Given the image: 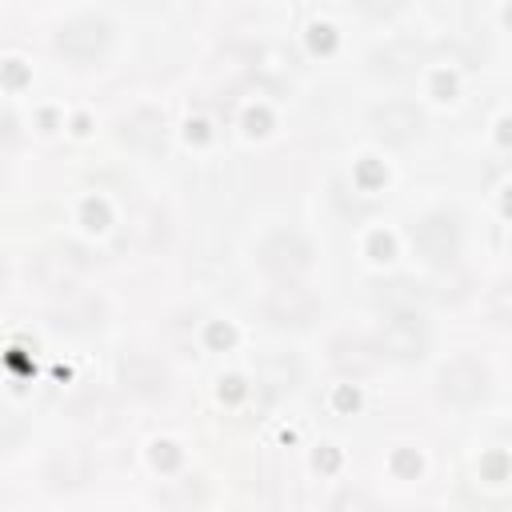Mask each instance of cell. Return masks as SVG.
Segmentation results:
<instances>
[{
	"mask_svg": "<svg viewBox=\"0 0 512 512\" xmlns=\"http://www.w3.org/2000/svg\"><path fill=\"white\" fill-rule=\"evenodd\" d=\"M112 44V24L96 12H84V16H72L56 28V52L76 60V64H88V60H100Z\"/></svg>",
	"mask_w": 512,
	"mask_h": 512,
	"instance_id": "obj_1",
	"label": "cell"
},
{
	"mask_svg": "<svg viewBox=\"0 0 512 512\" xmlns=\"http://www.w3.org/2000/svg\"><path fill=\"white\" fill-rule=\"evenodd\" d=\"M84 268H88L84 248H76V244H56V248H44V252L32 256L28 276H32L40 288H48V292H68Z\"/></svg>",
	"mask_w": 512,
	"mask_h": 512,
	"instance_id": "obj_2",
	"label": "cell"
},
{
	"mask_svg": "<svg viewBox=\"0 0 512 512\" xmlns=\"http://www.w3.org/2000/svg\"><path fill=\"white\" fill-rule=\"evenodd\" d=\"M412 244L428 264H452L460 252V220L452 212H428L412 228Z\"/></svg>",
	"mask_w": 512,
	"mask_h": 512,
	"instance_id": "obj_3",
	"label": "cell"
},
{
	"mask_svg": "<svg viewBox=\"0 0 512 512\" xmlns=\"http://www.w3.org/2000/svg\"><path fill=\"white\" fill-rule=\"evenodd\" d=\"M376 348L388 356V360H420L428 352V324L420 312H392L388 324L380 328V340Z\"/></svg>",
	"mask_w": 512,
	"mask_h": 512,
	"instance_id": "obj_4",
	"label": "cell"
},
{
	"mask_svg": "<svg viewBox=\"0 0 512 512\" xmlns=\"http://www.w3.org/2000/svg\"><path fill=\"white\" fill-rule=\"evenodd\" d=\"M488 388H492V376H488V368H484L480 360H472V356H460V360H452V364L440 368V396H444L448 404H456V408L480 404V400L488 396Z\"/></svg>",
	"mask_w": 512,
	"mask_h": 512,
	"instance_id": "obj_5",
	"label": "cell"
},
{
	"mask_svg": "<svg viewBox=\"0 0 512 512\" xmlns=\"http://www.w3.org/2000/svg\"><path fill=\"white\" fill-rule=\"evenodd\" d=\"M308 256H312L308 240L300 232H292V228H280V232L264 236L260 248H256L260 268L272 272V276H280V280H292L296 272H304L308 268Z\"/></svg>",
	"mask_w": 512,
	"mask_h": 512,
	"instance_id": "obj_6",
	"label": "cell"
},
{
	"mask_svg": "<svg viewBox=\"0 0 512 512\" xmlns=\"http://www.w3.org/2000/svg\"><path fill=\"white\" fill-rule=\"evenodd\" d=\"M368 124H372V136H380L388 144H412L424 132V112L408 100H388V104L372 108Z\"/></svg>",
	"mask_w": 512,
	"mask_h": 512,
	"instance_id": "obj_7",
	"label": "cell"
},
{
	"mask_svg": "<svg viewBox=\"0 0 512 512\" xmlns=\"http://www.w3.org/2000/svg\"><path fill=\"white\" fill-rule=\"evenodd\" d=\"M116 376H120V384H124L132 396H140V400L164 396V388H168V368H164L152 352H128V356H120Z\"/></svg>",
	"mask_w": 512,
	"mask_h": 512,
	"instance_id": "obj_8",
	"label": "cell"
},
{
	"mask_svg": "<svg viewBox=\"0 0 512 512\" xmlns=\"http://www.w3.org/2000/svg\"><path fill=\"white\" fill-rule=\"evenodd\" d=\"M264 316H268L272 324H280V328H288V324L300 328V324H308V320L316 316V296H312L308 288L284 280L280 288H272V292L264 296Z\"/></svg>",
	"mask_w": 512,
	"mask_h": 512,
	"instance_id": "obj_9",
	"label": "cell"
},
{
	"mask_svg": "<svg viewBox=\"0 0 512 512\" xmlns=\"http://www.w3.org/2000/svg\"><path fill=\"white\" fill-rule=\"evenodd\" d=\"M44 476H48L52 488H84V484L96 476V456H92V448H84V444L56 448V452L48 456Z\"/></svg>",
	"mask_w": 512,
	"mask_h": 512,
	"instance_id": "obj_10",
	"label": "cell"
},
{
	"mask_svg": "<svg viewBox=\"0 0 512 512\" xmlns=\"http://www.w3.org/2000/svg\"><path fill=\"white\" fill-rule=\"evenodd\" d=\"M52 324L56 328H64V332H76V336H84V332H96L100 324H104V300L100 296H64V304H56L52 308Z\"/></svg>",
	"mask_w": 512,
	"mask_h": 512,
	"instance_id": "obj_11",
	"label": "cell"
},
{
	"mask_svg": "<svg viewBox=\"0 0 512 512\" xmlns=\"http://www.w3.org/2000/svg\"><path fill=\"white\" fill-rule=\"evenodd\" d=\"M164 136H168V128H164V116L156 108H136L120 120V140L136 152H160Z\"/></svg>",
	"mask_w": 512,
	"mask_h": 512,
	"instance_id": "obj_12",
	"label": "cell"
},
{
	"mask_svg": "<svg viewBox=\"0 0 512 512\" xmlns=\"http://www.w3.org/2000/svg\"><path fill=\"white\" fill-rule=\"evenodd\" d=\"M424 60V44L416 40H388L384 48L372 52V68L380 76H412Z\"/></svg>",
	"mask_w": 512,
	"mask_h": 512,
	"instance_id": "obj_13",
	"label": "cell"
},
{
	"mask_svg": "<svg viewBox=\"0 0 512 512\" xmlns=\"http://www.w3.org/2000/svg\"><path fill=\"white\" fill-rule=\"evenodd\" d=\"M256 376H260V384H264L272 396H280V392H292V388L300 384V364H296V356H288V352H272V356L260 360Z\"/></svg>",
	"mask_w": 512,
	"mask_h": 512,
	"instance_id": "obj_14",
	"label": "cell"
},
{
	"mask_svg": "<svg viewBox=\"0 0 512 512\" xmlns=\"http://www.w3.org/2000/svg\"><path fill=\"white\" fill-rule=\"evenodd\" d=\"M420 300H424V288L412 280H388L376 292V304H384L388 312H416Z\"/></svg>",
	"mask_w": 512,
	"mask_h": 512,
	"instance_id": "obj_15",
	"label": "cell"
},
{
	"mask_svg": "<svg viewBox=\"0 0 512 512\" xmlns=\"http://www.w3.org/2000/svg\"><path fill=\"white\" fill-rule=\"evenodd\" d=\"M72 416L76 420H84V424H108L112 420V404L100 396V392H84V396H76L72 400Z\"/></svg>",
	"mask_w": 512,
	"mask_h": 512,
	"instance_id": "obj_16",
	"label": "cell"
},
{
	"mask_svg": "<svg viewBox=\"0 0 512 512\" xmlns=\"http://www.w3.org/2000/svg\"><path fill=\"white\" fill-rule=\"evenodd\" d=\"M24 436H28V424H24V416H20V412H12V408H0V452L16 448Z\"/></svg>",
	"mask_w": 512,
	"mask_h": 512,
	"instance_id": "obj_17",
	"label": "cell"
},
{
	"mask_svg": "<svg viewBox=\"0 0 512 512\" xmlns=\"http://www.w3.org/2000/svg\"><path fill=\"white\" fill-rule=\"evenodd\" d=\"M336 364L360 372V368L372 364V356H364V344H360V340H340V344H336Z\"/></svg>",
	"mask_w": 512,
	"mask_h": 512,
	"instance_id": "obj_18",
	"label": "cell"
},
{
	"mask_svg": "<svg viewBox=\"0 0 512 512\" xmlns=\"http://www.w3.org/2000/svg\"><path fill=\"white\" fill-rule=\"evenodd\" d=\"M16 140V120L12 116H0V148H8Z\"/></svg>",
	"mask_w": 512,
	"mask_h": 512,
	"instance_id": "obj_19",
	"label": "cell"
},
{
	"mask_svg": "<svg viewBox=\"0 0 512 512\" xmlns=\"http://www.w3.org/2000/svg\"><path fill=\"white\" fill-rule=\"evenodd\" d=\"M4 280H8V268H4V256H0V288H4Z\"/></svg>",
	"mask_w": 512,
	"mask_h": 512,
	"instance_id": "obj_20",
	"label": "cell"
},
{
	"mask_svg": "<svg viewBox=\"0 0 512 512\" xmlns=\"http://www.w3.org/2000/svg\"><path fill=\"white\" fill-rule=\"evenodd\" d=\"M388 512H408V508H388Z\"/></svg>",
	"mask_w": 512,
	"mask_h": 512,
	"instance_id": "obj_21",
	"label": "cell"
}]
</instances>
